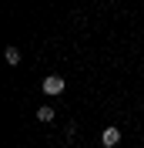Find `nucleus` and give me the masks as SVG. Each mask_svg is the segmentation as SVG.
Wrapping results in <instances>:
<instances>
[{"label":"nucleus","instance_id":"nucleus-4","mask_svg":"<svg viewBox=\"0 0 144 148\" xmlns=\"http://www.w3.org/2000/svg\"><path fill=\"white\" fill-rule=\"evenodd\" d=\"M54 118H57V114H54V108H47V104H44L40 111H37V121H44V125H50Z\"/></svg>","mask_w":144,"mask_h":148},{"label":"nucleus","instance_id":"nucleus-3","mask_svg":"<svg viewBox=\"0 0 144 148\" xmlns=\"http://www.w3.org/2000/svg\"><path fill=\"white\" fill-rule=\"evenodd\" d=\"M3 57H7V64H10V67H17V64H20V51H17V47H7V51H3Z\"/></svg>","mask_w":144,"mask_h":148},{"label":"nucleus","instance_id":"nucleus-2","mask_svg":"<svg viewBox=\"0 0 144 148\" xmlns=\"http://www.w3.org/2000/svg\"><path fill=\"white\" fill-rule=\"evenodd\" d=\"M117 141H121V131H117V128H104V135H101V145H104V148H114Z\"/></svg>","mask_w":144,"mask_h":148},{"label":"nucleus","instance_id":"nucleus-1","mask_svg":"<svg viewBox=\"0 0 144 148\" xmlns=\"http://www.w3.org/2000/svg\"><path fill=\"white\" fill-rule=\"evenodd\" d=\"M44 91L50 94V98H54V94H64V77L60 74H47L44 77Z\"/></svg>","mask_w":144,"mask_h":148}]
</instances>
